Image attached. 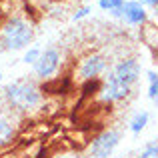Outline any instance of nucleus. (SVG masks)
I'll return each mask as SVG.
<instances>
[{"label": "nucleus", "instance_id": "obj_1", "mask_svg": "<svg viewBox=\"0 0 158 158\" xmlns=\"http://www.w3.org/2000/svg\"><path fill=\"white\" fill-rule=\"evenodd\" d=\"M4 98L8 106L16 112H30L40 106L42 102V90L32 80H16L4 88Z\"/></svg>", "mask_w": 158, "mask_h": 158}, {"label": "nucleus", "instance_id": "obj_2", "mask_svg": "<svg viewBox=\"0 0 158 158\" xmlns=\"http://www.w3.org/2000/svg\"><path fill=\"white\" fill-rule=\"evenodd\" d=\"M34 38V28L28 20L12 16L0 26V44L4 50H22Z\"/></svg>", "mask_w": 158, "mask_h": 158}, {"label": "nucleus", "instance_id": "obj_3", "mask_svg": "<svg viewBox=\"0 0 158 158\" xmlns=\"http://www.w3.org/2000/svg\"><path fill=\"white\" fill-rule=\"evenodd\" d=\"M132 94V86H128L126 82H122L114 72H108L104 76L100 84V90H98V100L102 104L110 106V104H118V102H124L126 98H130Z\"/></svg>", "mask_w": 158, "mask_h": 158}, {"label": "nucleus", "instance_id": "obj_4", "mask_svg": "<svg viewBox=\"0 0 158 158\" xmlns=\"http://www.w3.org/2000/svg\"><path fill=\"white\" fill-rule=\"evenodd\" d=\"M120 144V130L116 128H106L98 132L88 144V154L90 158H110L114 150Z\"/></svg>", "mask_w": 158, "mask_h": 158}, {"label": "nucleus", "instance_id": "obj_5", "mask_svg": "<svg viewBox=\"0 0 158 158\" xmlns=\"http://www.w3.org/2000/svg\"><path fill=\"white\" fill-rule=\"evenodd\" d=\"M108 68L106 56L100 52H92L80 60V66H78V78L82 82H90V80H98L100 74H104Z\"/></svg>", "mask_w": 158, "mask_h": 158}, {"label": "nucleus", "instance_id": "obj_6", "mask_svg": "<svg viewBox=\"0 0 158 158\" xmlns=\"http://www.w3.org/2000/svg\"><path fill=\"white\" fill-rule=\"evenodd\" d=\"M60 60H62V56L56 46H50L46 50H42L38 62L34 64V76H38L40 80L52 78L58 72V68H60Z\"/></svg>", "mask_w": 158, "mask_h": 158}, {"label": "nucleus", "instance_id": "obj_7", "mask_svg": "<svg viewBox=\"0 0 158 158\" xmlns=\"http://www.w3.org/2000/svg\"><path fill=\"white\" fill-rule=\"evenodd\" d=\"M112 72L120 78L122 82H126L128 86H134L140 78V62L134 56H126L122 60H118L112 68Z\"/></svg>", "mask_w": 158, "mask_h": 158}, {"label": "nucleus", "instance_id": "obj_8", "mask_svg": "<svg viewBox=\"0 0 158 158\" xmlns=\"http://www.w3.org/2000/svg\"><path fill=\"white\" fill-rule=\"evenodd\" d=\"M120 18L126 24H130V26H144V24L148 22V10L138 0H126L124 6H122Z\"/></svg>", "mask_w": 158, "mask_h": 158}, {"label": "nucleus", "instance_id": "obj_9", "mask_svg": "<svg viewBox=\"0 0 158 158\" xmlns=\"http://www.w3.org/2000/svg\"><path fill=\"white\" fill-rule=\"evenodd\" d=\"M16 138V126L8 118L0 116V148H6Z\"/></svg>", "mask_w": 158, "mask_h": 158}, {"label": "nucleus", "instance_id": "obj_10", "mask_svg": "<svg viewBox=\"0 0 158 158\" xmlns=\"http://www.w3.org/2000/svg\"><path fill=\"white\" fill-rule=\"evenodd\" d=\"M148 120H150V114H148L146 110L136 112V114L130 118V122H128V130H130L132 134H140V132H142L144 128H146Z\"/></svg>", "mask_w": 158, "mask_h": 158}, {"label": "nucleus", "instance_id": "obj_11", "mask_svg": "<svg viewBox=\"0 0 158 158\" xmlns=\"http://www.w3.org/2000/svg\"><path fill=\"white\" fill-rule=\"evenodd\" d=\"M98 6L102 8V10L110 12L112 16H118L122 14V6H124V0H98Z\"/></svg>", "mask_w": 158, "mask_h": 158}, {"label": "nucleus", "instance_id": "obj_12", "mask_svg": "<svg viewBox=\"0 0 158 158\" xmlns=\"http://www.w3.org/2000/svg\"><path fill=\"white\" fill-rule=\"evenodd\" d=\"M148 98L158 104V70L148 72Z\"/></svg>", "mask_w": 158, "mask_h": 158}, {"label": "nucleus", "instance_id": "obj_13", "mask_svg": "<svg viewBox=\"0 0 158 158\" xmlns=\"http://www.w3.org/2000/svg\"><path fill=\"white\" fill-rule=\"evenodd\" d=\"M138 158H158V142H148L146 146L140 150Z\"/></svg>", "mask_w": 158, "mask_h": 158}, {"label": "nucleus", "instance_id": "obj_14", "mask_svg": "<svg viewBox=\"0 0 158 158\" xmlns=\"http://www.w3.org/2000/svg\"><path fill=\"white\" fill-rule=\"evenodd\" d=\"M40 54H42V50H40L38 46H32V48H28V50H26V54H24V58H22V60L26 62V64H32V66H34L36 62H38Z\"/></svg>", "mask_w": 158, "mask_h": 158}, {"label": "nucleus", "instance_id": "obj_15", "mask_svg": "<svg viewBox=\"0 0 158 158\" xmlns=\"http://www.w3.org/2000/svg\"><path fill=\"white\" fill-rule=\"evenodd\" d=\"M90 12H92V8H90V6H82V8H78V10L72 14V20H82V18H86Z\"/></svg>", "mask_w": 158, "mask_h": 158}, {"label": "nucleus", "instance_id": "obj_16", "mask_svg": "<svg viewBox=\"0 0 158 158\" xmlns=\"http://www.w3.org/2000/svg\"><path fill=\"white\" fill-rule=\"evenodd\" d=\"M52 158H78L76 154H70V152H60V154L52 156Z\"/></svg>", "mask_w": 158, "mask_h": 158}, {"label": "nucleus", "instance_id": "obj_17", "mask_svg": "<svg viewBox=\"0 0 158 158\" xmlns=\"http://www.w3.org/2000/svg\"><path fill=\"white\" fill-rule=\"evenodd\" d=\"M142 6H146V8H154V0H138Z\"/></svg>", "mask_w": 158, "mask_h": 158}, {"label": "nucleus", "instance_id": "obj_18", "mask_svg": "<svg viewBox=\"0 0 158 158\" xmlns=\"http://www.w3.org/2000/svg\"><path fill=\"white\" fill-rule=\"evenodd\" d=\"M156 8H158V0H154V10H156Z\"/></svg>", "mask_w": 158, "mask_h": 158}, {"label": "nucleus", "instance_id": "obj_19", "mask_svg": "<svg viewBox=\"0 0 158 158\" xmlns=\"http://www.w3.org/2000/svg\"><path fill=\"white\" fill-rule=\"evenodd\" d=\"M0 80H2V74H0Z\"/></svg>", "mask_w": 158, "mask_h": 158}]
</instances>
